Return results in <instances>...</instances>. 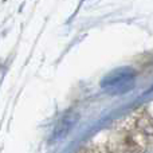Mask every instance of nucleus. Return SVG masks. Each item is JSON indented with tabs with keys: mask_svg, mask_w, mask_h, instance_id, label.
I'll return each mask as SVG.
<instances>
[{
	"mask_svg": "<svg viewBox=\"0 0 153 153\" xmlns=\"http://www.w3.org/2000/svg\"><path fill=\"white\" fill-rule=\"evenodd\" d=\"M134 71L132 69H120L110 73L102 81V87L113 94H122L133 87Z\"/></svg>",
	"mask_w": 153,
	"mask_h": 153,
	"instance_id": "nucleus-1",
	"label": "nucleus"
},
{
	"mask_svg": "<svg viewBox=\"0 0 153 153\" xmlns=\"http://www.w3.org/2000/svg\"><path fill=\"white\" fill-rule=\"evenodd\" d=\"M74 121L73 118H65L61 124L58 125V128L55 129V138H61V137H65L66 133L70 130V128L73 126Z\"/></svg>",
	"mask_w": 153,
	"mask_h": 153,
	"instance_id": "nucleus-2",
	"label": "nucleus"
}]
</instances>
